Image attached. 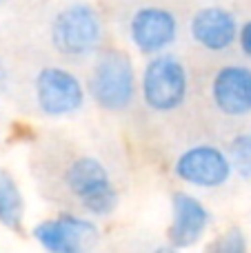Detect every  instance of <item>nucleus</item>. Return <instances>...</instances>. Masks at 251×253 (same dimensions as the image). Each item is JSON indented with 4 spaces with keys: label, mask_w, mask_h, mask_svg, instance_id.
Masks as SVG:
<instances>
[{
    "label": "nucleus",
    "mask_w": 251,
    "mask_h": 253,
    "mask_svg": "<svg viewBox=\"0 0 251 253\" xmlns=\"http://www.w3.org/2000/svg\"><path fill=\"white\" fill-rule=\"evenodd\" d=\"M238 42H240V49H243L245 56L251 58V20L243 22V27H240V31H238Z\"/></svg>",
    "instance_id": "obj_15"
},
{
    "label": "nucleus",
    "mask_w": 251,
    "mask_h": 253,
    "mask_svg": "<svg viewBox=\"0 0 251 253\" xmlns=\"http://www.w3.org/2000/svg\"><path fill=\"white\" fill-rule=\"evenodd\" d=\"M89 93L105 111H125L138 93L136 69L131 58L120 49L100 53L89 78Z\"/></svg>",
    "instance_id": "obj_1"
},
{
    "label": "nucleus",
    "mask_w": 251,
    "mask_h": 253,
    "mask_svg": "<svg viewBox=\"0 0 251 253\" xmlns=\"http://www.w3.org/2000/svg\"><path fill=\"white\" fill-rule=\"evenodd\" d=\"M129 38L145 56L163 53L178 38V18L165 7H140L129 20Z\"/></svg>",
    "instance_id": "obj_8"
},
{
    "label": "nucleus",
    "mask_w": 251,
    "mask_h": 253,
    "mask_svg": "<svg viewBox=\"0 0 251 253\" xmlns=\"http://www.w3.org/2000/svg\"><path fill=\"white\" fill-rule=\"evenodd\" d=\"M25 218V200L20 187L9 171L0 169V224L11 231H20Z\"/></svg>",
    "instance_id": "obj_12"
},
{
    "label": "nucleus",
    "mask_w": 251,
    "mask_h": 253,
    "mask_svg": "<svg viewBox=\"0 0 251 253\" xmlns=\"http://www.w3.org/2000/svg\"><path fill=\"white\" fill-rule=\"evenodd\" d=\"M211 224V213L196 196L176 191L171 196V224L167 229V240L171 249L194 247Z\"/></svg>",
    "instance_id": "obj_9"
},
{
    "label": "nucleus",
    "mask_w": 251,
    "mask_h": 253,
    "mask_svg": "<svg viewBox=\"0 0 251 253\" xmlns=\"http://www.w3.org/2000/svg\"><path fill=\"white\" fill-rule=\"evenodd\" d=\"M142 100L151 111L169 114L185 105L189 91V74L178 56L156 53L147 62L140 80Z\"/></svg>",
    "instance_id": "obj_3"
},
{
    "label": "nucleus",
    "mask_w": 251,
    "mask_h": 253,
    "mask_svg": "<svg viewBox=\"0 0 251 253\" xmlns=\"http://www.w3.org/2000/svg\"><path fill=\"white\" fill-rule=\"evenodd\" d=\"M209 249L216 253H245L247 251V238H245L243 229L231 227L225 233H220L216 242L209 245Z\"/></svg>",
    "instance_id": "obj_14"
},
{
    "label": "nucleus",
    "mask_w": 251,
    "mask_h": 253,
    "mask_svg": "<svg viewBox=\"0 0 251 253\" xmlns=\"http://www.w3.org/2000/svg\"><path fill=\"white\" fill-rule=\"evenodd\" d=\"M34 240L49 253H83L98 242V227L83 215L60 213L36 224Z\"/></svg>",
    "instance_id": "obj_7"
},
{
    "label": "nucleus",
    "mask_w": 251,
    "mask_h": 253,
    "mask_svg": "<svg viewBox=\"0 0 251 253\" xmlns=\"http://www.w3.org/2000/svg\"><path fill=\"white\" fill-rule=\"evenodd\" d=\"M65 184L89 215H109L118 205V191L111 182L109 171L96 158L83 156L71 162L65 171Z\"/></svg>",
    "instance_id": "obj_4"
},
{
    "label": "nucleus",
    "mask_w": 251,
    "mask_h": 253,
    "mask_svg": "<svg viewBox=\"0 0 251 253\" xmlns=\"http://www.w3.org/2000/svg\"><path fill=\"white\" fill-rule=\"evenodd\" d=\"M36 105L49 118H65L83 109L84 87L74 71L65 67H44L34 80Z\"/></svg>",
    "instance_id": "obj_5"
},
{
    "label": "nucleus",
    "mask_w": 251,
    "mask_h": 253,
    "mask_svg": "<svg viewBox=\"0 0 251 253\" xmlns=\"http://www.w3.org/2000/svg\"><path fill=\"white\" fill-rule=\"evenodd\" d=\"M178 180L196 189H220L229 182L234 165L227 151L213 144H196L178 156L173 165Z\"/></svg>",
    "instance_id": "obj_6"
},
{
    "label": "nucleus",
    "mask_w": 251,
    "mask_h": 253,
    "mask_svg": "<svg viewBox=\"0 0 251 253\" xmlns=\"http://www.w3.org/2000/svg\"><path fill=\"white\" fill-rule=\"evenodd\" d=\"M238 20L236 16L225 7H205L194 13L189 22V34L207 51H227L231 44L238 40Z\"/></svg>",
    "instance_id": "obj_11"
},
{
    "label": "nucleus",
    "mask_w": 251,
    "mask_h": 253,
    "mask_svg": "<svg viewBox=\"0 0 251 253\" xmlns=\"http://www.w3.org/2000/svg\"><path fill=\"white\" fill-rule=\"evenodd\" d=\"M51 44L67 58H87L102 42V18L87 2L67 4L51 20Z\"/></svg>",
    "instance_id": "obj_2"
},
{
    "label": "nucleus",
    "mask_w": 251,
    "mask_h": 253,
    "mask_svg": "<svg viewBox=\"0 0 251 253\" xmlns=\"http://www.w3.org/2000/svg\"><path fill=\"white\" fill-rule=\"evenodd\" d=\"M229 158L234 171L251 180V133H238L229 144Z\"/></svg>",
    "instance_id": "obj_13"
},
{
    "label": "nucleus",
    "mask_w": 251,
    "mask_h": 253,
    "mask_svg": "<svg viewBox=\"0 0 251 253\" xmlns=\"http://www.w3.org/2000/svg\"><path fill=\"white\" fill-rule=\"evenodd\" d=\"M211 100L220 114L245 118L251 114V69L245 65H225L211 80Z\"/></svg>",
    "instance_id": "obj_10"
},
{
    "label": "nucleus",
    "mask_w": 251,
    "mask_h": 253,
    "mask_svg": "<svg viewBox=\"0 0 251 253\" xmlns=\"http://www.w3.org/2000/svg\"><path fill=\"white\" fill-rule=\"evenodd\" d=\"M4 83H7V69H4L2 60H0V87H4Z\"/></svg>",
    "instance_id": "obj_16"
}]
</instances>
